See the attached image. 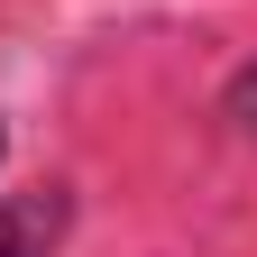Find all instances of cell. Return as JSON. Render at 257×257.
I'll return each instance as SVG.
<instances>
[{
  "instance_id": "1",
  "label": "cell",
  "mask_w": 257,
  "mask_h": 257,
  "mask_svg": "<svg viewBox=\"0 0 257 257\" xmlns=\"http://www.w3.org/2000/svg\"><path fill=\"white\" fill-rule=\"evenodd\" d=\"M64 239V193H19L0 202V257H46Z\"/></svg>"
},
{
  "instance_id": "2",
  "label": "cell",
  "mask_w": 257,
  "mask_h": 257,
  "mask_svg": "<svg viewBox=\"0 0 257 257\" xmlns=\"http://www.w3.org/2000/svg\"><path fill=\"white\" fill-rule=\"evenodd\" d=\"M230 110H239V119H257V64L239 74V92H230Z\"/></svg>"
}]
</instances>
